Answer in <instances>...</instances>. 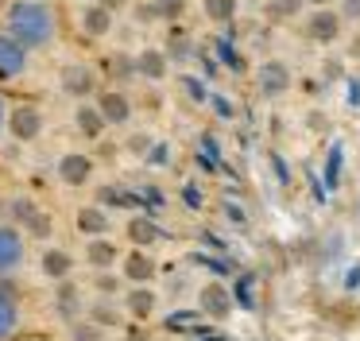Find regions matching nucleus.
Segmentation results:
<instances>
[{
    "mask_svg": "<svg viewBox=\"0 0 360 341\" xmlns=\"http://www.w3.org/2000/svg\"><path fill=\"white\" fill-rule=\"evenodd\" d=\"M4 31L27 51H47L58 39V12L51 0H8Z\"/></svg>",
    "mask_w": 360,
    "mask_h": 341,
    "instance_id": "1",
    "label": "nucleus"
},
{
    "mask_svg": "<svg viewBox=\"0 0 360 341\" xmlns=\"http://www.w3.org/2000/svg\"><path fill=\"white\" fill-rule=\"evenodd\" d=\"M302 39L310 46H337L345 39V16L337 8H310L302 16Z\"/></svg>",
    "mask_w": 360,
    "mask_h": 341,
    "instance_id": "2",
    "label": "nucleus"
},
{
    "mask_svg": "<svg viewBox=\"0 0 360 341\" xmlns=\"http://www.w3.org/2000/svg\"><path fill=\"white\" fill-rule=\"evenodd\" d=\"M58 89L74 101H94L97 93V66L94 62H82V58H70L63 70H58Z\"/></svg>",
    "mask_w": 360,
    "mask_h": 341,
    "instance_id": "3",
    "label": "nucleus"
},
{
    "mask_svg": "<svg viewBox=\"0 0 360 341\" xmlns=\"http://www.w3.org/2000/svg\"><path fill=\"white\" fill-rule=\"evenodd\" d=\"M290 85H295V70H290L287 58H264L256 66V89H259V97H267V101L287 97Z\"/></svg>",
    "mask_w": 360,
    "mask_h": 341,
    "instance_id": "4",
    "label": "nucleus"
},
{
    "mask_svg": "<svg viewBox=\"0 0 360 341\" xmlns=\"http://www.w3.org/2000/svg\"><path fill=\"white\" fill-rule=\"evenodd\" d=\"M43 128H47V116H43L39 105H32V101H20V105H12L8 136L16 140V144H35V140L43 136Z\"/></svg>",
    "mask_w": 360,
    "mask_h": 341,
    "instance_id": "5",
    "label": "nucleus"
},
{
    "mask_svg": "<svg viewBox=\"0 0 360 341\" xmlns=\"http://www.w3.org/2000/svg\"><path fill=\"white\" fill-rule=\"evenodd\" d=\"M94 170H97V163H94V155H86V151H63V155H58V163H55L58 182L70 186V190L86 186L89 178H94Z\"/></svg>",
    "mask_w": 360,
    "mask_h": 341,
    "instance_id": "6",
    "label": "nucleus"
},
{
    "mask_svg": "<svg viewBox=\"0 0 360 341\" xmlns=\"http://www.w3.org/2000/svg\"><path fill=\"white\" fill-rule=\"evenodd\" d=\"M94 101H97V108H101V116L109 120V128H124V124H132L136 105H132V97H128L120 85H109V89H101Z\"/></svg>",
    "mask_w": 360,
    "mask_h": 341,
    "instance_id": "7",
    "label": "nucleus"
},
{
    "mask_svg": "<svg viewBox=\"0 0 360 341\" xmlns=\"http://www.w3.org/2000/svg\"><path fill=\"white\" fill-rule=\"evenodd\" d=\"M155 271H159V264L148 248H128V252L120 256V279L132 283V287H148L151 279H155Z\"/></svg>",
    "mask_w": 360,
    "mask_h": 341,
    "instance_id": "8",
    "label": "nucleus"
},
{
    "mask_svg": "<svg viewBox=\"0 0 360 341\" xmlns=\"http://www.w3.org/2000/svg\"><path fill=\"white\" fill-rule=\"evenodd\" d=\"M27 66H32V51L24 43H16L8 31H0V82L27 74Z\"/></svg>",
    "mask_w": 360,
    "mask_h": 341,
    "instance_id": "9",
    "label": "nucleus"
},
{
    "mask_svg": "<svg viewBox=\"0 0 360 341\" xmlns=\"http://www.w3.org/2000/svg\"><path fill=\"white\" fill-rule=\"evenodd\" d=\"M112 27H117V16H112L109 8H101L97 0L78 4V31L86 39H109Z\"/></svg>",
    "mask_w": 360,
    "mask_h": 341,
    "instance_id": "10",
    "label": "nucleus"
},
{
    "mask_svg": "<svg viewBox=\"0 0 360 341\" xmlns=\"http://www.w3.org/2000/svg\"><path fill=\"white\" fill-rule=\"evenodd\" d=\"M74 229L82 232L86 240H97V237H109L112 232V213L101 206V202H89L74 213Z\"/></svg>",
    "mask_w": 360,
    "mask_h": 341,
    "instance_id": "11",
    "label": "nucleus"
},
{
    "mask_svg": "<svg viewBox=\"0 0 360 341\" xmlns=\"http://www.w3.org/2000/svg\"><path fill=\"white\" fill-rule=\"evenodd\" d=\"M136 78H143V82H151V85L171 78V58H167L163 46H143V51L136 54Z\"/></svg>",
    "mask_w": 360,
    "mask_h": 341,
    "instance_id": "12",
    "label": "nucleus"
},
{
    "mask_svg": "<svg viewBox=\"0 0 360 341\" xmlns=\"http://www.w3.org/2000/svg\"><path fill=\"white\" fill-rule=\"evenodd\" d=\"M105 128H109V120L101 116L97 101H78V105H74V132H78L82 140H101Z\"/></svg>",
    "mask_w": 360,
    "mask_h": 341,
    "instance_id": "13",
    "label": "nucleus"
},
{
    "mask_svg": "<svg viewBox=\"0 0 360 341\" xmlns=\"http://www.w3.org/2000/svg\"><path fill=\"white\" fill-rule=\"evenodd\" d=\"M159 310V291L155 287H128L124 291V314L136 322H151Z\"/></svg>",
    "mask_w": 360,
    "mask_h": 341,
    "instance_id": "14",
    "label": "nucleus"
},
{
    "mask_svg": "<svg viewBox=\"0 0 360 341\" xmlns=\"http://www.w3.org/2000/svg\"><path fill=\"white\" fill-rule=\"evenodd\" d=\"M24 264V232L16 225H0V275H8Z\"/></svg>",
    "mask_w": 360,
    "mask_h": 341,
    "instance_id": "15",
    "label": "nucleus"
},
{
    "mask_svg": "<svg viewBox=\"0 0 360 341\" xmlns=\"http://www.w3.org/2000/svg\"><path fill=\"white\" fill-rule=\"evenodd\" d=\"M120 248H117V240L112 237H97V240H86V264L94 271H117V264H120Z\"/></svg>",
    "mask_w": 360,
    "mask_h": 341,
    "instance_id": "16",
    "label": "nucleus"
},
{
    "mask_svg": "<svg viewBox=\"0 0 360 341\" xmlns=\"http://www.w3.org/2000/svg\"><path fill=\"white\" fill-rule=\"evenodd\" d=\"M198 310H202L205 318H229V310H233L229 287L225 283H205L202 291H198Z\"/></svg>",
    "mask_w": 360,
    "mask_h": 341,
    "instance_id": "17",
    "label": "nucleus"
},
{
    "mask_svg": "<svg viewBox=\"0 0 360 341\" xmlns=\"http://www.w3.org/2000/svg\"><path fill=\"white\" fill-rule=\"evenodd\" d=\"M124 232H128V240H132V248H148V252H151V244L163 240V229H159L155 217H148V213H132L124 221Z\"/></svg>",
    "mask_w": 360,
    "mask_h": 341,
    "instance_id": "18",
    "label": "nucleus"
},
{
    "mask_svg": "<svg viewBox=\"0 0 360 341\" xmlns=\"http://www.w3.org/2000/svg\"><path fill=\"white\" fill-rule=\"evenodd\" d=\"M39 271L47 279H55V283H66V279L74 275V256L66 252V248L51 244V248H43V252H39Z\"/></svg>",
    "mask_w": 360,
    "mask_h": 341,
    "instance_id": "19",
    "label": "nucleus"
},
{
    "mask_svg": "<svg viewBox=\"0 0 360 341\" xmlns=\"http://www.w3.org/2000/svg\"><path fill=\"white\" fill-rule=\"evenodd\" d=\"M310 12L306 0H264V20L267 23H295Z\"/></svg>",
    "mask_w": 360,
    "mask_h": 341,
    "instance_id": "20",
    "label": "nucleus"
},
{
    "mask_svg": "<svg viewBox=\"0 0 360 341\" xmlns=\"http://www.w3.org/2000/svg\"><path fill=\"white\" fill-rule=\"evenodd\" d=\"M20 330V302L8 283H0V341H8Z\"/></svg>",
    "mask_w": 360,
    "mask_h": 341,
    "instance_id": "21",
    "label": "nucleus"
},
{
    "mask_svg": "<svg viewBox=\"0 0 360 341\" xmlns=\"http://www.w3.org/2000/svg\"><path fill=\"white\" fill-rule=\"evenodd\" d=\"M202 16L210 23H217V27H225V23H233L240 16V0H202Z\"/></svg>",
    "mask_w": 360,
    "mask_h": 341,
    "instance_id": "22",
    "label": "nucleus"
},
{
    "mask_svg": "<svg viewBox=\"0 0 360 341\" xmlns=\"http://www.w3.org/2000/svg\"><path fill=\"white\" fill-rule=\"evenodd\" d=\"M163 51H167V58H171V62H190V58H194V39L174 23L171 35H167V43H163Z\"/></svg>",
    "mask_w": 360,
    "mask_h": 341,
    "instance_id": "23",
    "label": "nucleus"
},
{
    "mask_svg": "<svg viewBox=\"0 0 360 341\" xmlns=\"http://www.w3.org/2000/svg\"><path fill=\"white\" fill-rule=\"evenodd\" d=\"M55 306H58V314H63L66 322H78V310H82V294H78V287H74L70 279H66V283H58Z\"/></svg>",
    "mask_w": 360,
    "mask_h": 341,
    "instance_id": "24",
    "label": "nucleus"
},
{
    "mask_svg": "<svg viewBox=\"0 0 360 341\" xmlns=\"http://www.w3.org/2000/svg\"><path fill=\"white\" fill-rule=\"evenodd\" d=\"M151 8H155V16H159V23H179L182 16H186V8H190V0H151Z\"/></svg>",
    "mask_w": 360,
    "mask_h": 341,
    "instance_id": "25",
    "label": "nucleus"
},
{
    "mask_svg": "<svg viewBox=\"0 0 360 341\" xmlns=\"http://www.w3.org/2000/svg\"><path fill=\"white\" fill-rule=\"evenodd\" d=\"M143 163H148L151 170H167L174 163V147L167 144V140H155V147L148 151V159H143Z\"/></svg>",
    "mask_w": 360,
    "mask_h": 341,
    "instance_id": "26",
    "label": "nucleus"
},
{
    "mask_svg": "<svg viewBox=\"0 0 360 341\" xmlns=\"http://www.w3.org/2000/svg\"><path fill=\"white\" fill-rule=\"evenodd\" d=\"M109 74L117 78V82L136 78V54H112V58H109Z\"/></svg>",
    "mask_w": 360,
    "mask_h": 341,
    "instance_id": "27",
    "label": "nucleus"
},
{
    "mask_svg": "<svg viewBox=\"0 0 360 341\" xmlns=\"http://www.w3.org/2000/svg\"><path fill=\"white\" fill-rule=\"evenodd\" d=\"M210 108L217 120H233L236 116V101L229 97V93H210Z\"/></svg>",
    "mask_w": 360,
    "mask_h": 341,
    "instance_id": "28",
    "label": "nucleus"
},
{
    "mask_svg": "<svg viewBox=\"0 0 360 341\" xmlns=\"http://www.w3.org/2000/svg\"><path fill=\"white\" fill-rule=\"evenodd\" d=\"M151 147H155V136H151V132H132V136H128V151L140 155V159H148Z\"/></svg>",
    "mask_w": 360,
    "mask_h": 341,
    "instance_id": "29",
    "label": "nucleus"
},
{
    "mask_svg": "<svg viewBox=\"0 0 360 341\" xmlns=\"http://www.w3.org/2000/svg\"><path fill=\"white\" fill-rule=\"evenodd\" d=\"M94 287H97V294H101V299H117V291H120V279L112 275V271H97Z\"/></svg>",
    "mask_w": 360,
    "mask_h": 341,
    "instance_id": "30",
    "label": "nucleus"
},
{
    "mask_svg": "<svg viewBox=\"0 0 360 341\" xmlns=\"http://www.w3.org/2000/svg\"><path fill=\"white\" fill-rule=\"evenodd\" d=\"M24 229L32 232V237H51V217L43 213V209H35V213L24 221Z\"/></svg>",
    "mask_w": 360,
    "mask_h": 341,
    "instance_id": "31",
    "label": "nucleus"
},
{
    "mask_svg": "<svg viewBox=\"0 0 360 341\" xmlns=\"http://www.w3.org/2000/svg\"><path fill=\"white\" fill-rule=\"evenodd\" d=\"M182 89H186L190 101H198V105H210V89H205L198 78H182Z\"/></svg>",
    "mask_w": 360,
    "mask_h": 341,
    "instance_id": "32",
    "label": "nucleus"
},
{
    "mask_svg": "<svg viewBox=\"0 0 360 341\" xmlns=\"http://www.w3.org/2000/svg\"><path fill=\"white\" fill-rule=\"evenodd\" d=\"M89 314H94V322H97V326H112V322H117V310H112V302H109V299H101L94 310H89Z\"/></svg>",
    "mask_w": 360,
    "mask_h": 341,
    "instance_id": "33",
    "label": "nucleus"
},
{
    "mask_svg": "<svg viewBox=\"0 0 360 341\" xmlns=\"http://www.w3.org/2000/svg\"><path fill=\"white\" fill-rule=\"evenodd\" d=\"M97 202H101L105 209H109V206H128V194L120 190V186H105L101 198H97Z\"/></svg>",
    "mask_w": 360,
    "mask_h": 341,
    "instance_id": "34",
    "label": "nucleus"
},
{
    "mask_svg": "<svg viewBox=\"0 0 360 341\" xmlns=\"http://www.w3.org/2000/svg\"><path fill=\"white\" fill-rule=\"evenodd\" d=\"M182 202H186L190 209H202V206H205V194H202V186H198V182H186V186H182Z\"/></svg>",
    "mask_w": 360,
    "mask_h": 341,
    "instance_id": "35",
    "label": "nucleus"
},
{
    "mask_svg": "<svg viewBox=\"0 0 360 341\" xmlns=\"http://www.w3.org/2000/svg\"><path fill=\"white\" fill-rule=\"evenodd\" d=\"M74 341H101V326L97 322H78L74 326Z\"/></svg>",
    "mask_w": 360,
    "mask_h": 341,
    "instance_id": "36",
    "label": "nucleus"
},
{
    "mask_svg": "<svg viewBox=\"0 0 360 341\" xmlns=\"http://www.w3.org/2000/svg\"><path fill=\"white\" fill-rule=\"evenodd\" d=\"M337 12L345 16V23H360V0H337Z\"/></svg>",
    "mask_w": 360,
    "mask_h": 341,
    "instance_id": "37",
    "label": "nucleus"
},
{
    "mask_svg": "<svg viewBox=\"0 0 360 341\" xmlns=\"http://www.w3.org/2000/svg\"><path fill=\"white\" fill-rule=\"evenodd\" d=\"M132 12H136V20H140V23H159V16H155V8H151V0H140V4H132Z\"/></svg>",
    "mask_w": 360,
    "mask_h": 341,
    "instance_id": "38",
    "label": "nucleus"
},
{
    "mask_svg": "<svg viewBox=\"0 0 360 341\" xmlns=\"http://www.w3.org/2000/svg\"><path fill=\"white\" fill-rule=\"evenodd\" d=\"M8 116H12V105H8V97L0 93V136H8Z\"/></svg>",
    "mask_w": 360,
    "mask_h": 341,
    "instance_id": "39",
    "label": "nucleus"
},
{
    "mask_svg": "<svg viewBox=\"0 0 360 341\" xmlns=\"http://www.w3.org/2000/svg\"><path fill=\"white\" fill-rule=\"evenodd\" d=\"M97 4H101V8H109V12L117 16V12H124V8L132 4V0H97Z\"/></svg>",
    "mask_w": 360,
    "mask_h": 341,
    "instance_id": "40",
    "label": "nucleus"
},
{
    "mask_svg": "<svg viewBox=\"0 0 360 341\" xmlns=\"http://www.w3.org/2000/svg\"><path fill=\"white\" fill-rule=\"evenodd\" d=\"M349 62H360V31L349 35Z\"/></svg>",
    "mask_w": 360,
    "mask_h": 341,
    "instance_id": "41",
    "label": "nucleus"
},
{
    "mask_svg": "<svg viewBox=\"0 0 360 341\" xmlns=\"http://www.w3.org/2000/svg\"><path fill=\"white\" fill-rule=\"evenodd\" d=\"M225 213H229V217H233V221H236V225H244V209H240V206H236V202H225Z\"/></svg>",
    "mask_w": 360,
    "mask_h": 341,
    "instance_id": "42",
    "label": "nucleus"
},
{
    "mask_svg": "<svg viewBox=\"0 0 360 341\" xmlns=\"http://www.w3.org/2000/svg\"><path fill=\"white\" fill-rule=\"evenodd\" d=\"M306 120H310V128H314V132H318V128H326V116H321V113H310Z\"/></svg>",
    "mask_w": 360,
    "mask_h": 341,
    "instance_id": "43",
    "label": "nucleus"
},
{
    "mask_svg": "<svg viewBox=\"0 0 360 341\" xmlns=\"http://www.w3.org/2000/svg\"><path fill=\"white\" fill-rule=\"evenodd\" d=\"M306 8H337V0H306Z\"/></svg>",
    "mask_w": 360,
    "mask_h": 341,
    "instance_id": "44",
    "label": "nucleus"
},
{
    "mask_svg": "<svg viewBox=\"0 0 360 341\" xmlns=\"http://www.w3.org/2000/svg\"><path fill=\"white\" fill-rule=\"evenodd\" d=\"M78 4H89V0H78Z\"/></svg>",
    "mask_w": 360,
    "mask_h": 341,
    "instance_id": "45",
    "label": "nucleus"
}]
</instances>
